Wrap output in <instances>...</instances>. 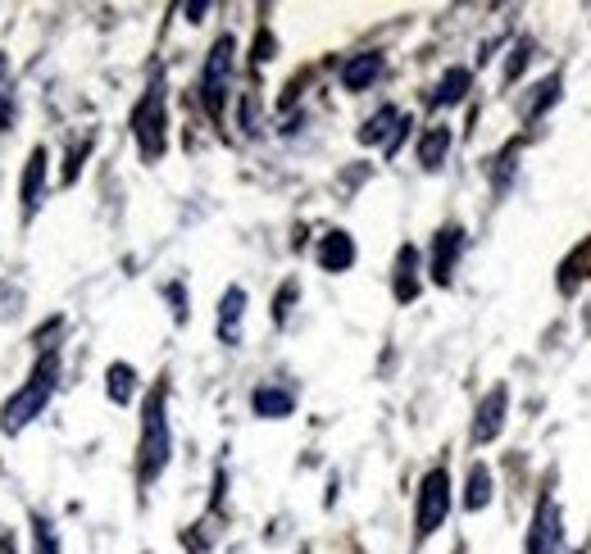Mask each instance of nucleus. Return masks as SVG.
<instances>
[{"label": "nucleus", "mask_w": 591, "mask_h": 554, "mask_svg": "<svg viewBox=\"0 0 591 554\" xmlns=\"http://www.w3.org/2000/svg\"><path fill=\"white\" fill-rule=\"evenodd\" d=\"M56 377H60V360H56V355H46V360L32 369V377L6 400V410H0V427H6V432H23L46 405H51Z\"/></svg>", "instance_id": "obj_1"}, {"label": "nucleus", "mask_w": 591, "mask_h": 554, "mask_svg": "<svg viewBox=\"0 0 591 554\" xmlns=\"http://www.w3.org/2000/svg\"><path fill=\"white\" fill-rule=\"evenodd\" d=\"M169 455H173V436H169V419H164V386H156L146 395V414H141V450H137L141 482H156L164 473Z\"/></svg>", "instance_id": "obj_2"}, {"label": "nucleus", "mask_w": 591, "mask_h": 554, "mask_svg": "<svg viewBox=\"0 0 591 554\" xmlns=\"http://www.w3.org/2000/svg\"><path fill=\"white\" fill-rule=\"evenodd\" d=\"M451 514V473L447 469H432L419 482V500H414V536L428 541Z\"/></svg>", "instance_id": "obj_3"}, {"label": "nucleus", "mask_w": 591, "mask_h": 554, "mask_svg": "<svg viewBox=\"0 0 591 554\" xmlns=\"http://www.w3.org/2000/svg\"><path fill=\"white\" fill-rule=\"evenodd\" d=\"M164 128H169V119H164V87L156 82L151 91L141 95V105L132 110V132H137V145H141V155L151 160V164L164 155Z\"/></svg>", "instance_id": "obj_4"}, {"label": "nucleus", "mask_w": 591, "mask_h": 554, "mask_svg": "<svg viewBox=\"0 0 591 554\" xmlns=\"http://www.w3.org/2000/svg\"><path fill=\"white\" fill-rule=\"evenodd\" d=\"M232 64H237V41L219 37L210 60H206V73H201V100H206V110L214 119L223 114V100H228V87H232Z\"/></svg>", "instance_id": "obj_5"}, {"label": "nucleus", "mask_w": 591, "mask_h": 554, "mask_svg": "<svg viewBox=\"0 0 591 554\" xmlns=\"http://www.w3.org/2000/svg\"><path fill=\"white\" fill-rule=\"evenodd\" d=\"M564 545V518H560V505L555 495L547 491L537 500V514H532V532H528V554H560Z\"/></svg>", "instance_id": "obj_6"}, {"label": "nucleus", "mask_w": 591, "mask_h": 554, "mask_svg": "<svg viewBox=\"0 0 591 554\" xmlns=\"http://www.w3.org/2000/svg\"><path fill=\"white\" fill-rule=\"evenodd\" d=\"M505 410H510V391H505V386H491V391L482 395V405H478V419H473V441H478V445H487V441L501 436Z\"/></svg>", "instance_id": "obj_7"}, {"label": "nucleus", "mask_w": 591, "mask_h": 554, "mask_svg": "<svg viewBox=\"0 0 591 554\" xmlns=\"http://www.w3.org/2000/svg\"><path fill=\"white\" fill-rule=\"evenodd\" d=\"M460 250H464V232L460 228H441L437 232V241H432V282H441V286L451 282Z\"/></svg>", "instance_id": "obj_8"}, {"label": "nucleus", "mask_w": 591, "mask_h": 554, "mask_svg": "<svg viewBox=\"0 0 591 554\" xmlns=\"http://www.w3.org/2000/svg\"><path fill=\"white\" fill-rule=\"evenodd\" d=\"M351 264H355V236L328 232V236L319 241V269H323V273H347Z\"/></svg>", "instance_id": "obj_9"}, {"label": "nucleus", "mask_w": 591, "mask_h": 554, "mask_svg": "<svg viewBox=\"0 0 591 554\" xmlns=\"http://www.w3.org/2000/svg\"><path fill=\"white\" fill-rule=\"evenodd\" d=\"M382 78V56L378 50H364V56H351L347 64H341V87L347 91H364Z\"/></svg>", "instance_id": "obj_10"}, {"label": "nucleus", "mask_w": 591, "mask_h": 554, "mask_svg": "<svg viewBox=\"0 0 591 554\" xmlns=\"http://www.w3.org/2000/svg\"><path fill=\"white\" fill-rule=\"evenodd\" d=\"M447 150H451V128L447 123H432L423 137H419V164L432 173V169H441L447 164Z\"/></svg>", "instance_id": "obj_11"}, {"label": "nucleus", "mask_w": 591, "mask_h": 554, "mask_svg": "<svg viewBox=\"0 0 591 554\" xmlns=\"http://www.w3.org/2000/svg\"><path fill=\"white\" fill-rule=\"evenodd\" d=\"M251 405H256L260 419H287V414L296 410V395L282 391V386H260V391L251 395Z\"/></svg>", "instance_id": "obj_12"}, {"label": "nucleus", "mask_w": 591, "mask_h": 554, "mask_svg": "<svg viewBox=\"0 0 591 554\" xmlns=\"http://www.w3.org/2000/svg\"><path fill=\"white\" fill-rule=\"evenodd\" d=\"M41 187H46V150L37 145L32 155H28V169H23V187H19V195H23V210H28V214L37 210V200H41Z\"/></svg>", "instance_id": "obj_13"}, {"label": "nucleus", "mask_w": 591, "mask_h": 554, "mask_svg": "<svg viewBox=\"0 0 591 554\" xmlns=\"http://www.w3.org/2000/svg\"><path fill=\"white\" fill-rule=\"evenodd\" d=\"M241 314H246V291H241V286H228V291H223V305H219V336H223V341H237Z\"/></svg>", "instance_id": "obj_14"}, {"label": "nucleus", "mask_w": 591, "mask_h": 554, "mask_svg": "<svg viewBox=\"0 0 591 554\" xmlns=\"http://www.w3.org/2000/svg\"><path fill=\"white\" fill-rule=\"evenodd\" d=\"M469 82H473L469 69H447V78H441L437 91H432V105H460V100L469 95Z\"/></svg>", "instance_id": "obj_15"}, {"label": "nucleus", "mask_w": 591, "mask_h": 554, "mask_svg": "<svg viewBox=\"0 0 591 554\" xmlns=\"http://www.w3.org/2000/svg\"><path fill=\"white\" fill-rule=\"evenodd\" d=\"M414 295H419V255L414 245H405L397 260V300H414Z\"/></svg>", "instance_id": "obj_16"}, {"label": "nucleus", "mask_w": 591, "mask_h": 554, "mask_svg": "<svg viewBox=\"0 0 591 554\" xmlns=\"http://www.w3.org/2000/svg\"><path fill=\"white\" fill-rule=\"evenodd\" d=\"M106 391H110V400L114 405H128V400L137 395V369L132 364H110V373H106Z\"/></svg>", "instance_id": "obj_17"}, {"label": "nucleus", "mask_w": 591, "mask_h": 554, "mask_svg": "<svg viewBox=\"0 0 591 554\" xmlns=\"http://www.w3.org/2000/svg\"><path fill=\"white\" fill-rule=\"evenodd\" d=\"M487 500H491V473H487V464H473L469 486H464V510H487Z\"/></svg>", "instance_id": "obj_18"}, {"label": "nucleus", "mask_w": 591, "mask_h": 554, "mask_svg": "<svg viewBox=\"0 0 591 554\" xmlns=\"http://www.w3.org/2000/svg\"><path fill=\"white\" fill-rule=\"evenodd\" d=\"M391 123H401V114L387 105V110H378V114L360 128V141H364V145H373V141H391V137H387V132H391Z\"/></svg>", "instance_id": "obj_19"}, {"label": "nucleus", "mask_w": 591, "mask_h": 554, "mask_svg": "<svg viewBox=\"0 0 591 554\" xmlns=\"http://www.w3.org/2000/svg\"><path fill=\"white\" fill-rule=\"evenodd\" d=\"M537 91H541V95H532V105H528V119H541V114H547V110L555 105V100H560V73H551V78L541 82Z\"/></svg>", "instance_id": "obj_20"}, {"label": "nucleus", "mask_w": 591, "mask_h": 554, "mask_svg": "<svg viewBox=\"0 0 591 554\" xmlns=\"http://www.w3.org/2000/svg\"><path fill=\"white\" fill-rule=\"evenodd\" d=\"M10 119H14V82H10L6 56H0V132L10 128Z\"/></svg>", "instance_id": "obj_21"}, {"label": "nucleus", "mask_w": 591, "mask_h": 554, "mask_svg": "<svg viewBox=\"0 0 591 554\" xmlns=\"http://www.w3.org/2000/svg\"><path fill=\"white\" fill-rule=\"evenodd\" d=\"M32 536H37V554H60V541H56V532H51V523H46L41 514L32 518Z\"/></svg>", "instance_id": "obj_22"}, {"label": "nucleus", "mask_w": 591, "mask_h": 554, "mask_svg": "<svg viewBox=\"0 0 591 554\" xmlns=\"http://www.w3.org/2000/svg\"><path fill=\"white\" fill-rule=\"evenodd\" d=\"M528 56H532V46H528V41H523V46H514V56H510V64H505V78H510V82L528 69Z\"/></svg>", "instance_id": "obj_23"}, {"label": "nucleus", "mask_w": 591, "mask_h": 554, "mask_svg": "<svg viewBox=\"0 0 591 554\" xmlns=\"http://www.w3.org/2000/svg\"><path fill=\"white\" fill-rule=\"evenodd\" d=\"M269 50H273V37H269V32H260V41H256V60H260V64L269 60Z\"/></svg>", "instance_id": "obj_24"}]
</instances>
